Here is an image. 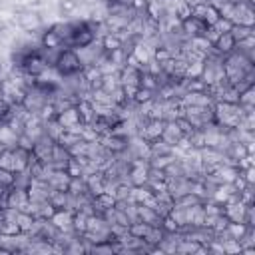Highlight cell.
I'll use <instances>...</instances> for the list:
<instances>
[{"mask_svg":"<svg viewBox=\"0 0 255 255\" xmlns=\"http://www.w3.org/2000/svg\"><path fill=\"white\" fill-rule=\"evenodd\" d=\"M84 62L80 58V54L72 48H62L56 56V62H54V70L58 72V76L62 78H74V76H80L82 70H84Z\"/></svg>","mask_w":255,"mask_h":255,"instance_id":"cell-1","label":"cell"},{"mask_svg":"<svg viewBox=\"0 0 255 255\" xmlns=\"http://www.w3.org/2000/svg\"><path fill=\"white\" fill-rule=\"evenodd\" d=\"M149 161L143 157H133L129 159V167H128V181L137 187V185H147L149 181Z\"/></svg>","mask_w":255,"mask_h":255,"instance_id":"cell-2","label":"cell"},{"mask_svg":"<svg viewBox=\"0 0 255 255\" xmlns=\"http://www.w3.org/2000/svg\"><path fill=\"white\" fill-rule=\"evenodd\" d=\"M16 20H18V26L26 32H36L40 26H42V18L38 12L34 10H22L16 14Z\"/></svg>","mask_w":255,"mask_h":255,"instance_id":"cell-3","label":"cell"},{"mask_svg":"<svg viewBox=\"0 0 255 255\" xmlns=\"http://www.w3.org/2000/svg\"><path fill=\"white\" fill-rule=\"evenodd\" d=\"M72 217H74V209L64 207V209H56V213L50 217V223L58 229V231H72ZM74 233V231H72Z\"/></svg>","mask_w":255,"mask_h":255,"instance_id":"cell-4","label":"cell"},{"mask_svg":"<svg viewBox=\"0 0 255 255\" xmlns=\"http://www.w3.org/2000/svg\"><path fill=\"white\" fill-rule=\"evenodd\" d=\"M62 46H64V38L54 26L42 32V36H40V48L42 50H62Z\"/></svg>","mask_w":255,"mask_h":255,"instance_id":"cell-5","label":"cell"},{"mask_svg":"<svg viewBox=\"0 0 255 255\" xmlns=\"http://www.w3.org/2000/svg\"><path fill=\"white\" fill-rule=\"evenodd\" d=\"M56 120H58V124H60L64 129H70V128H74V126H78V124H84V122H82V116H80V112H78V108H76V104L70 106V108H66V110H62V112H58Z\"/></svg>","mask_w":255,"mask_h":255,"instance_id":"cell-6","label":"cell"},{"mask_svg":"<svg viewBox=\"0 0 255 255\" xmlns=\"http://www.w3.org/2000/svg\"><path fill=\"white\" fill-rule=\"evenodd\" d=\"M181 137H183V133H181L179 126L175 124V120H165V128H163V135H161V139H163L167 145L175 147V145L179 143Z\"/></svg>","mask_w":255,"mask_h":255,"instance_id":"cell-7","label":"cell"},{"mask_svg":"<svg viewBox=\"0 0 255 255\" xmlns=\"http://www.w3.org/2000/svg\"><path fill=\"white\" fill-rule=\"evenodd\" d=\"M213 50L219 54V56H227L235 50V38L231 36V32H225V34H219L217 40L213 42Z\"/></svg>","mask_w":255,"mask_h":255,"instance_id":"cell-8","label":"cell"},{"mask_svg":"<svg viewBox=\"0 0 255 255\" xmlns=\"http://www.w3.org/2000/svg\"><path fill=\"white\" fill-rule=\"evenodd\" d=\"M205 28H207V26H205L201 20L193 18V16H189L187 20H183V22H181V32H183V36H185V38L199 36V34H203V32H205Z\"/></svg>","mask_w":255,"mask_h":255,"instance_id":"cell-9","label":"cell"},{"mask_svg":"<svg viewBox=\"0 0 255 255\" xmlns=\"http://www.w3.org/2000/svg\"><path fill=\"white\" fill-rule=\"evenodd\" d=\"M100 46H102V52L108 54L112 50H118V48H124V38L116 32H108L100 38Z\"/></svg>","mask_w":255,"mask_h":255,"instance_id":"cell-10","label":"cell"},{"mask_svg":"<svg viewBox=\"0 0 255 255\" xmlns=\"http://www.w3.org/2000/svg\"><path fill=\"white\" fill-rule=\"evenodd\" d=\"M16 223H18V227H20L22 233L32 235L34 225H36V215L28 213V211H18V215H16Z\"/></svg>","mask_w":255,"mask_h":255,"instance_id":"cell-11","label":"cell"},{"mask_svg":"<svg viewBox=\"0 0 255 255\" xmlns=\"http://www.w3.org/2000/svg\"><path fill=\"white\" fill-rule=\"evenodd\" d=\"M16 139H18V133L6 122L0 124V147H16Z\"/></svg>","mask_w":255,"mask_h":255,"instance_id":"cell-12","label":"cell"},{"mask_svg":"<svg viewBox=\"0 0 255 255\" xmlns=\"http://www.w3.org/2000/svg\"><path fill=\"white\" fill-rule=\"evenodd\" d=\"M237 104H239L245 112H247V110H253V106H255V86H253V84L247 86V88H243V90L239 92Z\"/></svg>","mask_w":255,"mask_h":255,"instance_id":"cell-13","label":"cell"},{"mask_svg":"<svg viewBox=\"0 0 255 255\" xmlns=\"http://www.w3.org/2000/svg\"><path fill=\"white\" fill-rule=\"evenodd\" d=\"M86 229H88V215H86L84 211L76 209V211H74V217H72V231L82 237V235L86 233Z\"/></svg>","mask_w":255,"mask_h":255,"instance_id":"cell-14","label":"cell"},{"mask_svg":"<svg viewBox=\"0 0 255 255\" xmlns=\"http://www.w3.org/2000/svg\"><path fill=\"white\" fill-rule=\"evenodd\" d=\"M159 84H161V78L149 74L147 70H141V72H139V88H145V90L155 92V90L159 88Z\"/></svg>","mask_w":255,"mask_h":255,"instance_id":"cell-15","label":"cell"},{"mask_svg":"<svg viewBox=\"0 0 255 255\" xmlns=\"http://www.w3.org/2000/svg\"><path fill=\"white\" fill-rule=\"evenodd\" d=\"M253 34V26H243V24H233V28H231V36L235 38V44L239 42V40H243V38H247V36H251Z\"/></svg>","mask_w":255,"mask_h":255,"instance_id":"cell-16","label":"cell"},{"mask_svg":"<svg viewBox=\"0 0 255 255\" xmlns=\"http://www.w3.org/2000/svg\"><path fill=\"white\" fill-rule=\"evenodd\" d=\"M153 98H155V92L145 90V88H139V90L135 92L131 104H133V106H139V104H145V102H149V100H153Z\"/></svg>","mask_w":255,"mask_h":255,"instance_id":"cell-17","label":"cell"},{"mask_svg":"<svg viewBox=\"0 0 255 255\" xmlns=\"http://www.w3.org/2000/svg\"><path fill=\"white\" fill-rule=\"evenodd\" d=\"M221 16H219V10L215 8V6H211L209 2H207V8H205V14H203V24L205 26H213L217 20H219Z\"/></svg>","mask_w":255,"mask_h":255,"instance_id":"cell-18","label":"cell"},{"mask_svg":"<svg viewBox=\"0 0 255 255\" xmlns=\"http://www.w3.org/2000/svg\"><path fill=\"white\" fill-rule=\"evenodd\" d=\"M34 143H36V139L30 137L28 133H20L16 139V147H20L24 151H34Z\"/></svg>","mask_w":255,"mask_h":255,"instance_id":"cell-19","label":"cell"},{"mask_svg":"<svg viewBox=\"0 0 255 255\" xmlns=\"http://www.w3.org/2000/svg\"><path fill=\"white\" fill-rule=\"evenodd\" d=\"M66 173H68L70 177H84V167H82L74 157H70V161L66 163Z\"/></svg>","mask_w":255,"mask_h":255,"instance_id":"cell-20","label":"cell"},{"mask_svg":"<svg viewBox=\"0 0 255 255\" xmlns=\"http://www.w3.org/2000/svg\"><path fill=\"white\" fill-rule=\"evenodd\" d=\"M58 8H60V12H62L64 16H68V14L76 12V8H78V0H60Z\"/></svg>","mask_w":255,"mask_h":255,"instance_id":"cell-21","label":"cell"},{"mask_svg":"<svg viewBox=\"0 0 255 255\" xmlns=\"http://www.w3.org/2000/svg\"><path fill=\"white\" fill-rule=\"evenodd\" d=\"M213 28H215V32H217V34H225V32H231L233 22H231V20H227V18H219V20L213 24Z\"/></svg>","mask_w":255,"mask_h":255,"instance_id":"cell-22","label":"cell"},{"mask_svg":"<svg viewBox=\"0 0 255 255\" xmlns=\"http://www.w3.org/2000/svg\"><path fill=\"white\" fill-rule=\"evenodd\" d=\"M137 90H139V86H135V84H122V92H124V96H126L128 102L133 100V96H135Z\"/></svg>","mask_w":255,"mask_h":255,"instance_id":"cell-23","label":"cell"},{"mask_svg":"<svg viewBox=\"0 0 255 255\" xmlns=\"http://www.w3.org/2000/svg\"><path fill=\"white\" fill-rule=\"evenodd\" d=\"M4 32H6V24H4V22H2V20H0V36H2V34H4Z\"/></svg>","mask_w":255,"mask_h":255,"instance_id":"cell-24","label":"cell"},{"mask_svg":"<svg viewBox=\"0 0 255 255\" xmlns=\"http://www.w3.org/2000/svg\"><path fill=\"white\" fill-rule=\"evenodd\" d=\"M0 78H4V68H2V64H0Z\"/></svg>","mask_w":255,"mask_h":255,"instance_id":"cell-25","label":"cell"},{"mask_svg":"<svg viewBox=\"0 0 255 255\" xmlns=\"http://www.w3.org/2000/svg\"><path fill=\"white\" fill-rule=\"evenodd\" d=\"M2 86H4V78H0V92H2Z\"/></svg>","mask_w":255,"mask_h":255,"instance_id":"cell-26","label":"cell"}]
</instances>
